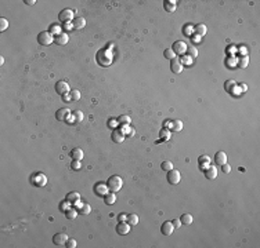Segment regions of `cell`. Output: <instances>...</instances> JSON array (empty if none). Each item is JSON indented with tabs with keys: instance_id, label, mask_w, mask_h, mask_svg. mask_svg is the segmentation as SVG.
Segmentation results:
<instances>
[{
	"instance_id": "obj_1",
	"label": "cell",
	"mask_w": 260,
	"mask_h": 248,
	"mask_svg": "<svg viewBox=\"0 0 260 248\" xmlns=\"http://www.w3.org/2000/svg\"><path fill=\"white\" fill-rule=\"evenodd\" d=\"M122 185H123V181L119 175H112L108 178L107 181V186H108V190L112 192V193H116L122 189Z\"/></svg>"
},
{
	"instance_id": "obj_2",
	"label": "cell",
	"mask_w": 260,
	"mask_h": 248,
	"mask_svg": "<svg viewBox=\"0 0 260 248\" xmlns=\"http://www.w3.org/2000/svg\"><path fill=\"white\" fill-rule=\"evenodd\" d=\"M37 41H39V44H42V46H50V44L54 41V37H53V35L50 33L49 31H44L37 35Z\"/></svg>"
},
{
	"instance_id": "obj_3",
	"label": "cell",
	"mask_w": 260,
	"mask_h": 248,
	"mask_svg": "<svg viewBox=\"0 0 260 248\" xmlns=\"http://www.w3.org/2000/svg\"><path fill=\"white\" fill-rule=\"evenodd\" d=\"M31 184L35 185L36 188H42L47 184V176L44 175L42 172H37V174H33L31 178Z\"/></svg>"
},
{
	"instance_id": "obj_4",
	"label": "cell",
	"mask_w": 260,
	"mask_h": 248,
	"mask_svg": "<svg viewBox=\"0 0 260 248\" xmlns=\"http://www.w3.org/2000/svg\"><path fill=\"white\" fill-rule=\"evenodd\" d=\"M55 91H57L58 95L64 97V95H67V94H69V85H68L67 81L60 80L55 83Z\"/></svg>"
},
{
	"instance_id": "obj_5",
	"label": "cell",
	"mask_w": 260,
	"mask_h": 248,
	"mask_svg": "<svg viewBox=\"0 0 260 248\" xmlns=\"http://www.w3.org/2000/svg\"><path fill=\"white\" fill-rule=\"evenodd\" d=\"M180 178H181L180 171L174 170V168H172L170 171H167V181H169L170 185H177L180 182Z\"/></svg>"
},
{
	"instance_id": "obj_6",
	"label": "cell",
	"mask_w": 260,
	"mask_h": 248,
	"mask_svg": "<svg viewBox=\"0 0 260 248\" xmlns=\"http://www.w3.org/2000/svg\"><path fill=\"white\" fill-rule=\"evenodd\" d=\"M69 116H71V110L67 108H61L55 112V119L58 122H65V120L69 119Z\"/></svg>"
},
{
	"instance_id": "obj_7",
	"label": "cell",
	"mask_w": 260,
	"mask_h": 248,
	"mask_svg": "<svg viewBox=\"0 0 260 248\" xmlns=\"http://www.w3.org/2000/svg\"><path fill=\"white\" fill-rule=\"evenodd\" d=\"M67 241H68V236L65 234V233H57V234H54V237H53V243L58 247H64L65 244H67Z\"/></svg>"
},
{
	"instance_id": "obj_8",
	"label": "cell",
	"mask_w": 260,
	"mask_h": 248,
	"mask_svg": "<svg viewBox=\"0 0 260 248\" xmlns=\"http://www.w3.org/2000/svg\"><path fill=\"white\" fill-rule=\"evenodd\" d=\"M65 201H68V204H69V205L79 204V201H80V194L76 193V192H71V193L67 194V197H65Z\"/></svg>"
},
{
	"instance_id": "obj_9",
	"label": "cell",
	"mask_w": 260,
	"mask_h": 248,
	"mask_svg": "<svg viewBox=\"0 0 260 248\" xmlns=\"http://www.w3.org/2000/svg\"><path fill=\"white\" fill-rule=\"evenodd\" d=\"M129 232H130V223L129 222H119L116 225V233L118 234H120V236H126V234H129Z\"/></svg>"
},
{
	"instance_id": "obj_10",
	"label": "cell",
	"mask_w": 260,
	"mask_h": 248,
	"mask_svg": "<svg viewBox=\"0 0 260 248\" xmlns=\"http://www.w3.org/2000/svg\"><path fill=\"white\" fill-rule=\"evenodd\" d=\"M58 18H60L61 22H69V21L73 19V11L69 10V8H65L60 13V15H58Z\"/></svg>"
},
{
	"instance_id": "obj_11",
	"label": "cell",
	"mask_w": 260,
	"mask_h": 248,
	"mask_svg": "<svg viewBox=\"0 0 260 248\" xmlns=\"http://www.w3.org/2000/svg\"><path fill=\"white\" fill-rule=\"evenodd\" d=\"M187 44L184 43V41H174V44H173V51H174V54H184L185 51H187Z\"/></svg>"
},
{
	"instance_id": "obj_12",
	"label": "cell",
	"mask_w": 260,
	"mask_h": 248,
	"mask_svg": "<svg viewBox=\"0 0 260 248\" xmlns=\"http://www.w3.org/2000/svg\"><path fill=\"white\" fill-rule=\"evenodd\" d=\"M111 137H112V141H114L115 143H120V142H123V139H125V132L120 131V130H114Z\"/></svg>"
},
{
	"instance_id": "obj_13",
	"label": "cell",
	"mask_w": 260,
	"mask_h": 248,
	"mask_svg": "<svg viewBox=\"0 0 260 248\" xmlns=\"http://www.w3.org/2000/svg\"><path fill=\"white\" fill-rule=\"evenodd\" d=\"M94 193L97 196H105L108 193V186L107 184H97L94 186Z\"/></svg>"
},
{
	"instance_id": "obj_14",
	"label": "cell",
	"mask_w": 260,
	"mask_h": 248,
	"mask_svg": "<svg viewBox=\"0 0 260 248\" xmlns=\"http://www.w3.org/2000/svg\"><path fill=\"white\" fill-rule=\"evenodd\" d=\"M173 230H174V226H173L172 222H169V221L163 222V225H162V227H161L162 234H165V236H170L173 233Z\"/></svg>"
},
{
	"instance_id": "obj_15",
	"label": "cell",
	"mask_w": 260,
	"mask_h": 248,
	"mask_svg": "<svg viewBox=\"0 0 260 248\" xmlns=\"http://www.w3.org/2000/svg\"><path fill=\"white\" fill-rule=\"evenodd\" d=\"M170 69H172L173 73H181L183 70V64L180 62L177 58H174V60L170 61Z\"/></svg>"
},
{
	"instance_id": "obj_16",
	"label": "cell",
	"mask_w": 260,
	"mask_h": 248,
	"mask_svg": "<svg viewBox=\"0 0 260 248\" xmlns=\"http://www.w3.org/2000/svg\"><path fill=\"white\" fill-rule=\"evenodd\" d=\"M54 41H55V44H58V46H65V44L69 41V36H68L67 33L57 35V36H54Z\"/></svg>"
},
{
	"instance_id": "obj_17",
	"label": "cell",
	"mask_w": 260,
	"mask_h": 248,
	"mask_svg": "<svg viewBox=\"0 0 260 248\" xmlns=\"http://www.w3.org/2000/svg\"><path fill=\"white\" fill-rule=\"evenodd\" d=\"M205 175L208 179H216L217 176V168L214 165H209L208 168L205 170Z\"/></svg>"
},
{
	"instance_id": "obj_18",
	"label": "cell",
	"mask_w": 260,
	"mask_h": 248,
	"mask_svg": "<svg viewBox=\"0 0 260 248\" xmlns=\"http://www.w3.org/2000/svg\"><path fill=\"white\" fill-rule=\"evenodd\" d=\"M72 25H73V29H83L84 25H86V19H84L83 17H76V18L73 19Z\"/></svg>"
},
{
	"instance_id": "obj_19",
	"label": "cell",
	"mask_w": 260,
	"mask_h": 248,
	"mask_svg": "<svg viewBox=\"0 0 260 248\" xmlns=\"http://www.w3.org/2000/svg\"><path fill=\"white\" fill-rule=\"evenodd\" d=\"M214 161L219 164V165H223L224 163H227V155H226V152H217L216 153V156H214Z\"/></svg>"
},
{
	"instance_id": "obj_20",
	"label": "cell",
	"mask_w": 260,
	"mask_h": 248,
	"mask_svg": "<svg viewBox=\"0 0 260 248\" xmlns=\"http://www.w3.org/2000/svg\"><path fill=\"white\" fill-rule=\"evenodd\" d=\"M71 116H72V123H73V124H79V123L82 122V120L84 119V114L82 113L80 110L72 112V113H71Z\"/></svg>"
},
{
	"instance_id": "obj_21",
	"label": "cell",
	"mask_w": 260,
	"mask_h": 248,
	"mask_svg": "<svg viewBox=\"0 0 260 248\" xmlns=\"http://www.w3.org/2000/svg\"><path fill=\"white\" fill-rule=\"evenodd\" d=\"M71 157H72V160H82L83 159V150L79 149V147L72 149L71 150Z\"/></svg>"
},
{
	"instance_id": "obj_22",
	"label": "cell",
	"mask_w": 260,
	"mask_h": 248,
	"mask_svg": "<svg viewBox=\"0 0 260 248\" xmlns=\"http://www.w3.org/2000/svg\"><path fill=\"white\" fill-rule=\"evenodd\" d=\"M199 167H201V170H203L205 171L206 168L209 167V163H210V159H209V156H206V155H203V156H201L199 157Z\"/></svg>"
},
{
	"instance_id": "obj_23",
	"label": "cell",
	"mask_w": 260,
	"mask_h": 248,
	"mask_svg": "<svg viewBox=\"0 0 260 248\" xmlns=\"http://www.w3.org/2000/svg\"><path fill=\"white\" fill-rule=\"evenodd\" d=\"M194 31H195V33H197L199 37H201V36H205V35L208 33L206 25H203V23H198V25L194 28Z\"/></svg>"
},
{
	"instance_id": "obj_24",
	"label": "cell",
	"mask_w": 260,
	"mask_h": 248,
	"mask_svg": "<svg viewBox=\"0 0 260 248\" xmlns=\"http://www.w3.org/2000/svg\"><path fill=\"white\" fill-rule=\"evenodd\" d=\"M176 2H173V0H167V2H165V10L167 11V13H174L176 11Z\"/></svg>"
},
{
	"instance_id": "obj_25",
	"label": "cell",
	"mask_w": 260,
	"mask_h": 248,
	"mask_svg": "<svg viewBox=\"0 0 260 248\" xmlns=\"http://www.w3.org/2000/svg\"><path fill=\"white\" fill-rule=\"evenodd\" d=\"M180 221H181L183 225H191V223H193V215L185 212V214H183L181 217H180Z\"/></svg>"
},
{
	"instance_id": "obj_26",
	"label": "cell",
	"mask_w": 260,
	"mask_h": 248,
	"mask_svg": "<svg viewBox=\"0 0 260 248\" xmlns=\"http://www.w3.org/2000/svg\"><path fill=\"white\" fill-rule=\"evenodd\" d=\"M79 211H76L75 208H68L67 211H65V217H67V219H75L76 217H78Z\"/></svg>"
},
{
	"instance_id": "obj_27",
	"label": "cell",
	"mask_w": 260,
	"mask_h": 248,
	"mask_svg": "<svg viewBox=\"0 0 260 248\" xmlns=\"http://www.w3.org/2000/svg\"><path fill=\"white\" fill-rule=\"evenodd\" d=\"M104 201H105V204H109V205L114 204V203L116 201V196H115V193H112V192H111V193H107L104 196Z\"/></svg>"
},
{
	"instance_id": "obj_28",
	"label": "cell",
	"mask_w": 260,
	"mask_h": 248,
	"mask_svg": "<svg viewBox=\"0 0 260 248\" xmlns=\"http://www.w3.org/2000/svg\"><path fill=\"white\" fill-rule=\"evenodd\" d=\"M126 222L130 223V226H136L138 223V217L136 214H129L128 215V219H126Z\"/></svg>"
},
{
	"instance_id": "obj_29",
	"label": "cell",
	"mask_w": 260,
	"mask_h": 248,
	"mask_svg": "<svg viewBox=\"0 0 260 248\" xmlns=\"http://www.w3.org/2000/svg\"><path fill=\"white\" fill-rule=\"evenodd\" d=\"M69 97H71V102H78L80 99V93H79V90H72L69 91Z\"/></svg>"
},
{
	"instance_id": "obj_30",
	"label": "cell",
	"mask_w": 260,
	"mask_h": 248,
	"mask_svg": "<svg viewBox=\"0 0 260 248\" xmlns=\"http://www.w3.org/2000/svg\"><path fill=\"white\" fill-rule=\"evenodd\" d=\"M91 212V207L90 204H80V208H79V214H83V215H87Z\"/></svg>"
},
{
	"instance_id": "obj_31",
	"label": "cell",
	"mask_w": 260,
	"mask_h": 248,
	"mask_svg": "<svg viewBox=\"0 0 260 248\" xmlns=\"http://www.w3.org/2000/svg\"><path fill=\"white\" fill-rule=\"evenodd\" d=\"M187 54H188V57H190L191 60L197 58V57H198V50H197V47H187Z\"/></svg>"
},
{
	"instance_id": "obj_32",
	"label": "cell",
	"mask_w": 260,
	"mask_h": 248,
	"mask_svg": "<svg viewBox=\"0 0 260 248\" xmlns=\"http://www.w3.org/2000/svg\"><path fill=\"white\" fill-rule=\"evenodd\" d=\"M248 64H249V58L245 55V57H241L238 60V66L241 68V69H245V68L248 66Z\"/></svg>"
},
{
	"instance_id": "obj_33",
	"label": "cell",
	"mask_w": 260,
	"mask_h": 248,
	"mask_svg": "<svg viewBox=\"0 0 260 248\" xmlns=\"http://www.w3.org/2000/svg\"><path fill=\"white\" fill-rule=\"evenodd\" d=\"M172 130L173 131H181L183 130V122L181 120H174V122H172Z\"/></svg>"
},
{
	"instance_id": "obj_34",
	"label": "cell",
	"mask_w": 260,
	"mask_h": 248,
	"mask_svg": "<svg viewBox=\"0 0 260 248\" xmlns=\"http://www.w3.org/2000/svg\"><path fill=\"white\" fill-rule=\"evenodd\" d=\"M49 32L53 35V36H57V35H61V28L58 25H55V23H53V25H50Z\"/></svg>"
},
{
	"instance_id": "obj_35",
	"label": "cell",
	"mask_w": 260,
	"mask_h": 248,
	"mask_svg": "<svg viewBox=\"0 0 260 248\" xmlns=\"http://www.w3.org/2000/svg\"><path fill=\"white\" fill-rule=\"evenodd\" d=\"M122 126H129L130 123H132V119H130V116H126V114H122V116H119V120H118Z\"/></svg>"
},
{
	"instance_id": "obj_36",
	"label": "cell",
	"mask_w": 260,
	"mask_h": 248,
	"mask_svg": "<svg viewBox=\"0 0 260 248\" xmlns=\"http://www.w3.org/2000/svg\"><path fill=\"white\" fill-rule=\"evenodd\" d=\"M163 55H165V58H167V60H174V58H176V54H174V51L172 48H166L163 51Z\"/></svg>"
},
{
	"instance_id": "obj_37",
	"label": "cell",
	"mask_w": 260,
	"mask_h": 248,
	"mask_svg": "<svg viewBox=\"0 0 260 248\" xmlns=\"http://www.w3.org/2000/svg\"><path fill=\"white\" fill-rule=\"evenodd\" d=\"M161 168L163 171H170L173 168V164H172V161H169V160H166V161H163V163L161 164Z\"/></svg>"
},
{
	"instance_id": "obj_38",
	"label": "cell",
	"mask_w": 260,
	"mask_h": 248,
	"mask_svg": "<svg viewBox=\"0 0 260 248\" xmlns=\"http://www.w3.org/2000/svg\"><path fill=\"white\" fill-rule=\"evenodd\" d=\"M159 135H161L162 139H169V138H170V131H169V130H166V128H162L161 132H159Z\"/></svg>"
},
{
	"instance_id": "obj_39",
	"label": "cell",
	"mask_w": 260,
	"mask_h": 248,
	"mask_svg": "<svg viewBox=\"0 0 260 248\" xmlns=\"http://www.w3.org/2000/svg\"><path fill=\"white\" fill-rule=\"evenodd\" d=\"M8 26V21L6 18H0V32H4Z\"/></svg>"
},
{
	"instance_id": "obj_40",
	"label": "cell",
	"mask_w": 260,
	"mask_h": 248,
	"mask_svg": "<svg viewBox=\"0 0 260 248\" xmlns=\"http://www.w3.org/2000/svg\"><path fill=\"white\" fill-rule=\"evenodd\" d=\"M65 247H67V248H75V247H78V243H76L75 238H68Z\"/></svg>"
},
{
	"instance_id": "obj_41",
	"label": "cell",
	"mask_w": 260,
	"mask_h": 248,
	"mask_svg": "<svg viewBox=\"0 0 260 248\" xmlns=\"http://www.w3.org/2000/svg\"><path fill=\"white\" fill-rule=\"evenodd\" d=\"M71 168L72 170H80L82 168V164H80V160H72V163H71Z\"/></svg>"
},
{
	"instance_id": "obj_42",
	"label": "cell",
	"mask_w": 260,
	"mask_h": 248,
	"mask_svg": "<svg viewBox=\"0 0 260 248\" xmlns=\"http://www.w3.org/2000/svg\"><path fill=\"white\" fill-rule=\"evenodd\" d=\"M193 31H194V28L191 25H187V26H184V28H183V32H184L185 35H188V36L193 33Z\"/></svg>"
},
{
	"instance_id": "obj_43",
	"label": "cell",
	"mask_w": 260,
	"mask_h": 248,
	"mask_svg": "<svg viewBox=\"0 0 260 248\" xmlns=\"http://www.w3.org/2000/svg\"><path fill=\"white\" fill-rule=\"evenodd\" d=\"M221 170H223V172H224V174H228L230 171H231V165H230V164H227V163H224L223 165H221Z\"/></svg>"
},
{
	"instance_id": "obj_44",
	"label": "cell",
	"mask_w": 260,
	"mask_h": 248,
	"mask_svg": "<svg viewBox=\"0 0 260 248\" xmlns=\"http://www.w3.org/2000/svg\"><path fill=\"white\" fill-rule=\"evenodd\" d=\"M234 85H235V83H234V81H232V80H228V81L226 83V90L230 93V90H231V88L234 87Z\"/></svg>"
},
{
	"instance_id": "obj_45",
	"label": "cell",
	"mask_w": 260,
	"mask_h": 248,
	"mask_svg": "<svg viewBox=\"0 0 260 248\" xmlns=\"http://www.w3.org/2000/svg\"><path fill=\"white\" fill-rule=\"evenodd\" d=\"M68 205H69V204H68V201H63V203L60 204V209H61L63 212H65V211L68 209Z\"/></svg>"
},
{
	"instance_id": "obj_46",
	"label": "cell",
	"mask_w": 260,
	"mask_h": 248,
	"mask_svg": "<svg viewBox=\"0 0 260 248\" xmlns=\"http://www.w3.org/2000/svg\"><path fill=\"white\" fill-rule=\"evenodd\" d=\"M235 64H237L235 58H230V60H227V61H226V65H227V66H234Z\"/></svg>"
},
{
	"instance_id": "obj_47",
	"label": "cell",
	"mask_w": 260,
	"mask_h": 248,
	"mask_svg": "<svg viewBox=\"0 0 260 248\" xmlns=\"http://www.w3.org/2000/svg\"><path fill=\"white\" fill-rule=\"evenodd\" d=\"M172 223H173L174 229H177V227H180V226L183 225V223H181V221H180V219H174V221H172Z\"/></svg>"
},
{
	"instance_id": "obj_48",
	"label": "cell",
	"mask_w": 260,
	"mask_h": 248,
	"mask_svg": "<svg viewBox=\"0 0 260 248\" xmlns=\"http://www.w3.org/2000/svg\"><path fill=\"white\" fill-rule=\"evenodd\" d=\"M191 61H193V60H191L190 57H183V60L180 62H181V64H187L188 65V64H191Z\"/></svg>"
},
{
	"instance_id": "obj_49",
	"label": "cell",
	"mask_w": 260,
	"mask_h": 248,
	"mask_svg": "<svg viewBox=\"0 0 260 248\" xmlns=\"http://www.w3.org/2000/svg\"><path fill=\"white\" fill-rule=\"evenodd\" d=\"M126 219H128V215H125V214H120L119 217H118V221H119V222H125Z\"/></svg>"
},
{
	"instance_id": "obj_50",
	"label": "cell",
	"mask_w": 260,
	"mask_h": 248,
	"mask_svg": "<svg viewBox=\"0 0 260 248\" xmlns=\"http://www.w3.org/2000/svg\"><path fill=\"white\" fill-rule=\"evenodd\" d=\"M25 3H26L28 6H33L35 3H36V0H25Z\"/></svg>"
},
{
	"instance_id": "obj_51",
	"label": "cell",
	"mask_w": 260,
	"mask_h": 248,
	"mask_svg": "<svg viewBox=\"0 0 260 248\" xmlns=\"http://www.w3.org/2000/svg\"><path fill=\"white\" fill-rule=\"evenodd\" d=\"M63 99H64V101H68V102H71V97H69V94H67V95H64V97H63Z\"/></svg>"
},
{
	"instance_id": "obj_52",
	"label": "cell",
	"mask_w": 260,
	"mask_h": 248,
	"mask_svg": "<svg viewBox=\"0 0 260 248\" xmlns=\"http://www.w3.org/2000/svg\"><path fill=\"white\" fill-rule=\"evenodd\" d=\"M65 28H67V29H71V28H73V25H72L71 22H67V23H65Z\"/></svg>"
},
{
	"instance_id": "obj_53",
	"label": "cell",
	"mask_w": 260,
	"mask_h": 248,
	"mask_svg": "<svg viewBox=\"0 0 260 248\" xmlns=\"http://www.w3.org/2000/svg\"><path fill=\"white\" fill-rule=\"evenodd\" d=\"M3 64H4V58L0 57V65H3Z\"/></svg>"
}]
</instances>
